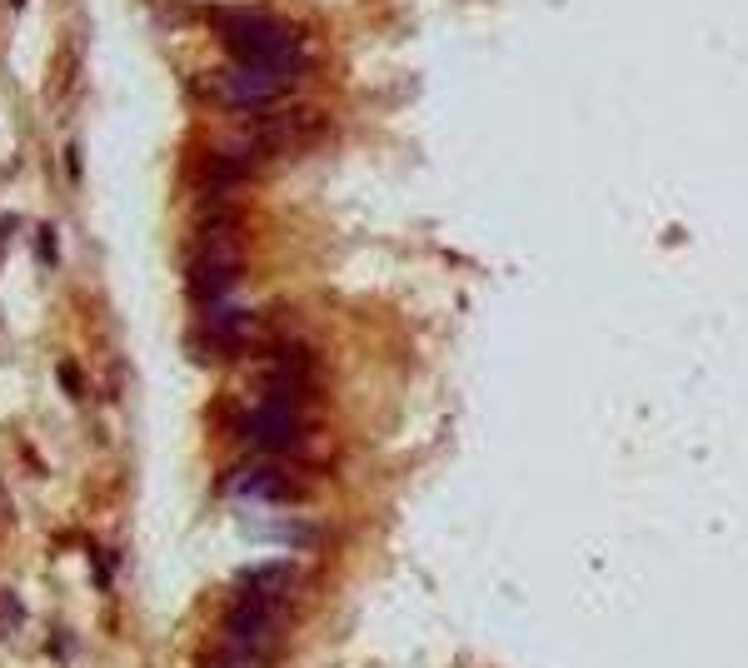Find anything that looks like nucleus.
Wrapping results in <instances>:
<instances>
[{
	"mask_svg": "<svg viewBox=\"0 0 748 668\" xmlns=\"http://www.w3.org/2000/svg\"><path fill=\"white\" fill-rule=\"evenodd\" d=\"M215 25H220V40L230 45L235 65L270 70V75H285V80H295L305 70V45L280 15H270V10H220Z\"/></svg>",
	"mask_w": 748,
	"mask_h": 668,
	"instance_id": "f257e3e1",
	"label": "nucleus"
},
{
	"mask_svg": "<svg viewBox=\"0 0 748 668\" xmlns=\"http://www.w3.org/2000/svg\"><path fill=\"white\" fill-rule=\"evenodd\" d=\"M235 280H240V250L230 245V230H225V225H220V230H205L200 255H195V265H190V295H195V305H200V310L230 305Z\"/></svg>",
	"mask_w": 748,
	"mask_h": 668,
	"instance_id": "f03ea898",
	"label": "nucleus"
},
{
	"mask_svg": "<svg viewBox=\"0 0 748 668\" xmlns=\"http://www.w3.org/2000/svg\"><path fill=\"white\" fill-rule=\"evenodd\" d=\"M245 439L260 449V454H280L300 439V394H275L265 389V399L240 419Z\"/></svg>",
	"mask_w": 748,
	"mask_h": 668,
	"instance_id": "7ed1b4c3",
	"label": "nucleus"
},
{
	"mask_svg": "<svg viewBox=\"0 0 748 668\" xmlns=\"http://www.w3.org/2000/svg\"><path fill=\"white\" fill-rule=\"evenodd\" d=\"M285 90H290V80L285 75H270V70H235V75H225L220 80V100L225 105H240V110H270V105H280L285 100Z\"/></svg>",
	"mask_w": 748,
	"mask_h": 668,
	"instance_id": "20e7f679",
	"label": "nucleus"
},
{
	"mask_svg": "<svg viewBox=\"0 0 748 668\" xmlns=\"http://www.w3.org/2000/svg\"><path fill=\"white\" fill-rule=\"evenodd\" d=\"M235 494L255 499V504H290V499H300V484L275 464H255V469L235 474Z\"/></svg>",
	"mask_w": 748,
	"mask_h": 668,
	"instance_id": "39448f33",
	"label": "nucleus"
},
{
	"mask_svg": "<svg viewBox=\"0 0 748 668\" xmlns=\"http://www.w3.org/2000/svg\"><path fill=\"white\" fill-rule=\"evenodd\" d=\"M290 584H295V569H290V564H255V569H240L235 599H275V604H285Z\"/></svg>",
	"mask_w": 748,
	"mask_h": 668,
	"instance_id": "423d86ee",
	"label": "nucleus"
},
{
	"mask_svg": "<svg viewBox=\"0 0 748 668\" xmlns=\"http://www.w3.org/2000/svg\"><path fill=\"white\" fill-rule=\"evenodd\" d=\"M40 260L55 265V230H50V225H40Z\"/></svg>",
	"mask_w": 748,
	"mask_h": 668,
	"instance_id": "0eeeda50",
	"label": "nucleus"
},
{
	"mask_svg": "<svg viewBox=\"0 0 748 668\" xmlns=\"http://www.w3.org/2000/svg\"><path fill=\"white\" fill-rule=\"evenodd\" d=\"M205 668H255V664H250V659H240L235 649H225L220 659H210V664H205Z\"/></svg>",
	"mask_w": 748,
	"mask_h": 668,
	"instance_id": "6e6552de",
	"label": "nucleus"
},
{
	"mask_svg": "<svg viewBox=\"0 0 748 668\" xmlns=\"http://www.w3.org/2000/svg\"><path fill=\"white\" fill-rule=\"evenodd\" d=\"M15 619H20V604H15V599H10V594H0V624H5V629H10V624H15Z\"/></svg>",
	"mask_w": 748,
	"mask_h": 668,
	"instance_id": "1a4fd4ad",
	"label": "nucleus"
},
{
	"mask_svg": "<svg viewBox=\"0 0 748 668\" xmlns=\"http://www.w3.org/2000/svg\"><path fill=\"white\" fill-rule=\"evenodd\" d=\"M60 384H65L70 394H80V369H75V364H60Z\"/></svg>",
	"mask_w": 748,
	"mask_h": 668,
	"instance_id": "9d476101",
	"label": "nucleus"
},
{
	"mask_svg": "<svg viewBox=\"0 0 748 668\" xmlns=\"http://www.w3.org/2000/svg\"><path fill=\"white\" fill-rule=\"evenodd\" d=\"M65 170H70V180H80V155L75 150H65Z\"/></svg>",
	"mask_w": 748,
	"mask_h": 668,
	"instance_id": "9b49d317",
	"label": "nucleus"
},
{
	"mask_svg": "<svg viewBox=\"0 0 748 668\" xmlns=\"http://www.w3.org/2000/svg\"><path fill=\"white\" fill-rule=\"evenodd\" d=\"M0 529H10V504H5V489H0Z\"/></svg>",
	"mask_w": 748,
	"mask_h": 668,
	"instance_id": "f8f14e48",
	"label": "nucleus"
}]
</instances>
